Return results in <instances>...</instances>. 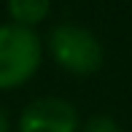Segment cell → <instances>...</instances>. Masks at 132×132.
I'll list each match as a JSON object with an SVG mask.
<instances>
[{"label":"cell","mask_w":132,"mask_h":132,"mask_svg":"<svg viewBox=\"0 0 132 132\" xmlns=\"http://www.w3.org/2000/svg\"><path fill=\"white\" fill-rule=\"evenodd\" d=\"M43 43L38 32L19 24H0V92L16 89L38 73Z\"/></svg>","instance_id":"cell-1"},{"label":"cell","mask_w":132,"mask_h":132,"mask_svg":"<svg viewBox=\"0 0 132 132\" xmlns=\"http://www.w3.org/2000/svg\"><path fill=\"white\" fill-rule=\"evenodd\" d=\"M49 51L54 62L73 76H94L103 68V43L92 30L76 22H59L49 32Z\"/></svg>","instance_id":"cell-2"},{"label":"cell","mask_w":132,"mask_h":132,"mask_svg":"<svg viewBox=\"0 0 132 132\" xmlns=\"http://www.w3.org/2000/svg\"><path fill=\"white\" fill-rule=\"evenodd\" d=\"M78 111L62 97H38L19 116V132H78Z\"/></svg>","instance_id":"cell-3"},{"label":"cell","mask_w":132,"mask_h":132,"mask_svg":"<svg viewBox=\"0 0 132 132\" xmlns=\"http://www.w3.org/2000/svg\"><path fill=\"white\" fill-rule=\"evenodd\" d=\"M51 14V3L49 0H11L8 3V16L11 24H19L32 30L35 24L46 22Z\"/></svg>","instance_id":"cell-4"},{"label":"cell","mask_w":132,"mask_h":132,"mask_svg":"<svg viewBox=\"0 0 132 132\" xmlns=\"http://www.w3.org/2000/svg\"><path fill=\"white\" fill-rule=\"evenodd\" d=\"M84 132H124L121 124L116 121L113 116H108V113H97V116H89L86 121H84Z\"/></svg>","instance_id":"cell-5"},{"label":"cell","mask_w":132,"mask_h":132,"mask_svg":"<svg viewBox=\"0 0 132 132\" xmlns=\"http://www.w3.org/2000/svg\"><path fill=\"white\" fill-rule=\"evenodd\" d=\"M11 129V124H8V116H5V111L0 108V132H8Z\"/></svg>","instance_id":"cell-6"}]
</instances>
